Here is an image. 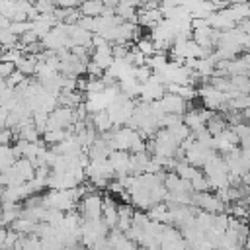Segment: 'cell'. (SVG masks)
Instances as JSON below:
<instances>
[{"instance_id":"obj_1","label":"cell","mask_w":250,"mask_h":250,"mask_svg":"<svg viewBox=\"0 0 250 250\" xmlns=\"http://www.w3.org/2000/svg\"><path fill=\"white\" fill-rule=\"evenodd\" d=\"M105 10L104 0H82L80 2V12L84 16H102Z\"/></svg>"},{"instance_id":"obj_2","label":"cell","mask_w":250,"mask_h":250,"mask_svg":"<svg viewBox=\"0 0 250 250\" xmlns=\"http://www.w3.org/2000/svg\"><path fill=\"white\" fill-rule=\"evenodd\" d=\"M6 234H8V227L0 225V246H4V240H6Z\"/></svg>"},{"instance_id":"obj_3","label":"cell","mask_w":250,"mask_h":250,"mask_svg":"<svg viewBox=\"0 0 250 250\" xmlns=\"http://www.w3.org/2000/svg\"><path fill=\"white\" fill-rule=\"evenodd\" d=\"M80 139H86V133H82V135H80ZM88 139H90V141L94 139V137H92V131H88ZM84 143L88 145V141H84Z\"/></svg>"},{"instance_id":"obj_4","label":"cell","mask_w":250,"mask_h":250,"mask_svg":"<svg viewBox=\"0 0 250 250\" xmlns=\"http://www.w3.org/2000/svg\"><path fill=\"white\" fill-rule=\"evenodd\" d=\"M4 49H6V47H4L2 43H0V57H2V53H4Z\"/></svg>"}]
</instances>
